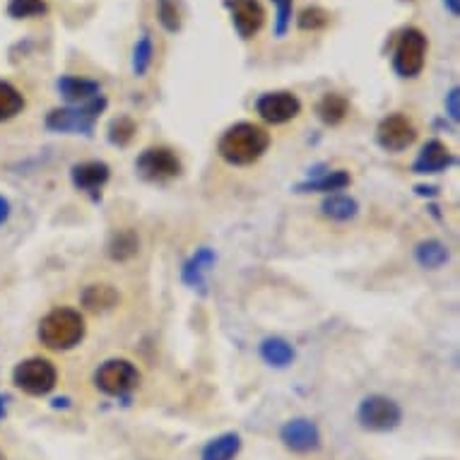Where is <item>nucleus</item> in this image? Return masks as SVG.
Masks as SVG:
<instances>
[{"label":"nucleus","instance_id":"1","mask_svg":"<svg viewBox=\"0 0 460 460\" xmlns=\"http://www.w3.org/2000/svg\"><path fill=\"white\" fill-rule=\"evenodd\" d=\"M270 147V133L256 123H236L222 133L217 143L219 157L232 166H249Z\"/></svg>","mask_w":460,"mask_h":460},{"label":"nucleus","instance_id":"2","mask_svg":"<svg viewBox=\"0 0 460 460\" xmlns=\"http://www.w3.org/2000/svg\"><path fill=\"white\" fill-rule=\"evenodd\" d=\"M84 318L80 311L75 309H53L51 314H46L39 323V340L44 342L49 349H73L80 345L84 338Z\"/></svg>","mask_w":460,"mask_h":460},{"label":"nucleus","instance_id":"3","mask_svg":"<svg viewBox=\"0 0 460 460\" xmlns=\"http://www.w3.org/2000/svg\"><path fill=\"white\" fill-rule=\"evenodd\" d=\"M104 94H99V97L90 99V102H84V104L53 109V111L46 116V128L53 130V133H84V136H90L92 130H94V123L99 121V116L104 113Z\"/></svg>","mask_w":460,"mask_h":460},{"label":"nucleus","instance_id":"4","mask_svg":"<svg viewBox=\"0 0 460 460\" xmlns=\"http://www.w3.org/2000/svg\"><path fill=\"white\" fill-rule=\"evenodd\" d=\"M427 49H429V41L422 30L417 27L402 30L393 49V70L400 77H417L427 63Z\"/></svg>","mask_w":460,"mask_h":460},{"label":"nucleus","instance_id":"5","mask_svg":"<svg viewBox=\"0 0 460 460\" xmlns=\"http://www.w3.org/2000/svg\"><path fill=\"white\" fill-rule=\"evenodd\" d=\"M13 381L27 395L41 398V395H46V393H51L56 388V384H58V371L44 357H30V359L17 364L15 371H13Z\"/></svg>","mask_w":460,"mask_h":460},{"label":"nucleus","instance_id":"6","mask_svg":"<svg viewBox=\"0 0 460 460\" xmlns=\"http://www.w3.org/2000/svg\"><path fill=\"white\" fill-rule=\"evenodd\" d=\"M137 384H140V371L128 359H106L94 374V385L111 398L128 395L133 388H137Z\"/></svg>","mask_w":460,"mask_h":460},{"label":"nucleus","instance_id":"7","mask_svg":"<svg viewBox=\"0 0 460 460\" xmlns=\"http://www.w3.org/2000/svg\"><path fill=\"white\" fill-rule=\"evenodd\" d=\"M357 420L364 429L369 431H391L395 429L402 420V410L393 398L385 395H369L359 402Z\"/></svg>","mask_w":460,"mask_h":460},{"label":"nucleus","instance_id":"8","mask_svg":"<svg viewBox=\"0 0 460 460\" xmlns=\"http://www.w3.org/2000/svg\"><path fill=\"white\" fill-rule=\"evenodd\" d=\"M136 169L145 181L164 183L181 174V159H179V155L174 150H169V147H147L137 157Z\"/></svg>","mask_w":460,"mask_h":460},{"label":"nucleus","instance_id":"9","mask_svg":"<svg viewBox=\"0 0 460 460\" xmlns=\"http://www.w3.org/2000/svg\"><path fill=\"white\" fill-rule=\"evenodd\" d=\"M256 111L265 123L282 126V123L292 121V119L299 116V111H302V102H299V97H296L295 92H265V94L258 97Z\"/></svg>","mask_w":460,"mask_h":460},{"label":"nucleus","instance_id":"10","mask_svg":"<svg viewBox=\"0 0 460 460\" xmlns=\"http://www.w3.org/2000/svg\"><path fill=\"white\" fill-rule=\"evenodd\" d=\"M378 145L388 152H402L408 150L410 145H415L417 128L415 123L410 121L402 113H391L384 121L378 123L376 128Z\"/></svg>","mask_w":460,"mask_h":460},{"label":"nucleus","instance_id":"11","mask_svg":"<svg viewBox=\"0 0 460 460\" xmlns=\"http://www.w3.org/2000/svg\"><path fill=\"white\" fill-rule=\"evenodd\" d=\"M225 8L232 15L236 34L242 39H253L265 24V8L261 0H225Z\"/></svg>","mask_w":460,"mask_h":460},{"label":"nucleus","instance_id":"12","mask_svg":"<svg viewBox=\"0 0 460 460\" xmlns=\"http://www.w3.org/2000/svg\"><path fill=\"white\" fill-rule=\"evenodd\" d=\"M279 441L292 453H314L321 448V431L316 422L299 417V420H289L279 429Z\"/></svg>","mask_w":460,"mask_h":460},{"label":"nucleus","instance_id":"13","mask_svg":"<svg viewBox=\"0 0 460 460\" xmlns=\"http://www.w3.org/2000/svg\"><path fill=\"white\" fill-rule=\"evenodd\" d=\"M109 166L104 162H83V164H75L70 169V179H73V186L83 193H90L92 198H99L102 189L109 181Z\"/></svg>","mask_w":460,"mask_h":460},{"label":"nucleus","instance_id":"14","mask_svg":"<svg viewBox=\"0 0 460 460\" xmlns=\"http://www.w3.org/2000/svg\"><path fill=\"white\" fill-rule=\"evenodd\" d=\"M453 164H456L453 152L441 140H429L422 147V152L417 155L412 172L415 174H441V172H446Z\"/></svg>","mask_w":460,"mask_h":460},{"label":"nucleus","instance_id":"15","mask_svg":"<svg viewBox=\"0 0 460 460\" xmlns=\"http://www.w3.org/2000/svg\"><path fill=\"white\" fill-rule=\"evenodd\" d=\"M58 92H61V97L68 102L70 106L73 104H84V102H90V99L99 97L102 94V87L94 80H87V77H77V75H63L58 83H56Z\"/></svg>","mask_w":460,"mask_h":460},{"label":"nucleus","instance_id":"16","mask_svg":"<svg viewBox=\"0 0 460 460\" xmlns=\"http://www.w3.org/2000/svg\"><path fill=\"white\" fill-rule=\"evenodd\" d=\"M215 261H217V256H215V251L212 249H198L193 256L186 261V265H183L181 270V278L183 282L189 287H193V289H203L205 287V275L210 272V268L215 265Z\"/></svg>","mask_w":460,"mask_h":460},{"label":"nucleus","instance_id":"17","mask_svg":"<svg viewBox=\"0 0 460 460\" xmlns=\"http://www.w3.org/2000/svg\"><path fill=\"white\" fill-rule=\"evenodd\" d=\"M83 306L92 314H104V311H111L116 304L121 302L119 292L113 289L111 285H90L83 289Z\"/></svg>","mask_w":460,"mask_h":460},{"label":"nucleus","instance_id":"18","mask_svg":"<svg viewBox=\"0 0 460 460\" xmlns=\"http://www.w3.org/2000/svg\"><path fill=\"white\" fill-rule=\"evenodd\" d=\"M349 183H352V176L345 169H338V172H328V174L299 183L296 193H335V190L348 189Z\"/></svg>","mask_w":460,"mask_h":460},{"label":"nucleus","instance_id":"19","mask_svg":"<svg viewBox=\"0 0 460 460\" xmlns=\"http://www.w3.org/2000/svg\"><path fill=\"white\" fill-rule=\"evenodd\" d=\"M357 212H359V203L345 193H331L321 203V215L332 219V222H349V219L357 217Z\"/></svg>","mask_w":460,"mask_h":460},{"label":"nucleus","instance_id":"20","mask_svg":"<svg viewBox=\"0 0 460 460\" xmlns=\"http://www.w3.org/2000/svg\"><path fill=\"white\" fill-rule=\"evenodd\" d=\"M316 113L325 126H340V123L348 119L349 113L348 97H342L338 92H328V94H323L321 102H318Z\"/></svg>","mask_w":460,"mask_h":460},{"label":"nucleus","instance_id":"21","mask_svg":"<svg viewBox=\"0 0 460 460\" xmlns=\"http://www.w3.org/2000/svg\"><path fill=\"white\" fill-rule=\"evenodd\" d=\"M261 357L265 364H270L275 369H287L296 359L295 348L282 338H265L261 342Z\"/></svg>","mask_w":460,"mask_h":460},{"label":"nucleus","instance_id":"22","mask_svg":"<svg viewBox=\"0 0 460 460\" xmlns=\"http://www.w3.org/2000/svg\"><path fill=\"white\" fill-rule=\"evenodd\" d=\"M239 451H242V437L229 431V434L208 441L200 453V460H234Z\"/></svg>","mask_w":460,"mask_h":460},{"label":"nucleus","instance_id":"23","mask_svg":"<svg viewBox=\"0 0 460 460\" xmlns=\"http://www.w3.org/2000/svg\"><path fill=\"white\" fill-rule=\"evenodd\" d=\"M109 258L111 261H130L133 256H137V251H140V239L133 229H119V232H113V236L109 239Z\"/></svg>","mask_w":460,"mask_h":460},{"label":"nucleus","instance_id":"24","mask_svg":"<svg viewBox=\"0 0 460 460\" xmlns=\"http://www.w3.org/2000/svg\"><path fill=\"white\" fill-rule=\"evenodd\" d=\"M448 258H451L448 246L437 242V239H427V242L417 243L415 261L422 265V268H427V270H437V268L448 263Z\"/></svg>","mask_w":460,"mask_h":460},{"label":"nucleus","instance_id":"25","mask_svg":"<svg viewBox=\"0 0 460 460\" xmlns=\"http://www.w3.org/2000/svg\"><path fill=\"white\" fill-rule=\"evenodd\" d=\"M22 92L17 90L15 84H10L8 80H0V123L13 121L17 113H22Z\"/></svg>","mask_w":460,"mask_h":460},{"label":"nucleus","instance_id":"26","mask_svg":"<svg viewBox=\"0 0 460 460\" xmlns=\"http://www.w3.org/2000/svg\"><path fill=\"white\" fill-rule=\"evenodd\" d=\"M49 13L46 0H8V15L13 20H30V17H44Z\"/></svg>","mask_w":460,"mask_h":460},{"label":"nucleus","instance_id":"27","mask_svg":"<svg viewBox=\"0 0 460 460\" xmlns=\"http://www.w3.org/2000/svg\"><path fill=\"white\" fill-rule=\"evenodd\" d=\"M152 56H155V44H152V37L145 31L143 37L137 39L136 49H133V73L137 77H143L152 66Z\"/></svg>","mask_w":460,"mask_h":460},{"label":"nucleus","instance_id":"28","mask_svg":"<svg viewBox=\"0 0 460 460\" xmlns=\"http://www.w3.org/2000/svg\"><path fill=\"white\" fill-rule=\"evenodd\" d=\"M296 24H299V30L304 31L325 30V27L331 24V13L325 8H318V5H309V8H304L302 13H299Z\"/></svg>","mask_w":460,"mask_h":460},{"label":"nucleus","instance_id":"29","mask_svg":"<svg viewBox=\"0 0 460 460\" xmlns=\"http://www.w3.org/2000/svg\"><path fill=\"white\" fill-rule=\"evenodd\" d=\"M137 126L133 119L128 116H119V119H113L111 126H109V140L113 145H119V147H126V145L136 137Z\"/></svg>","mask_w":460,"mask_h":460},{"label":"nucleus","instance_id":"30","mask_svg":"<svg viewBox=\"0 0 460 460\" xmlns=\"http://www.w3.org/2000/svg\"><path fill=\"white\" fill-rule=\"evenodd\" d=\"M157 17L166 31H172V34H174V31H181L183 20H181V10H179V3H176V0H159Z\"/></svg>","mask_w":460,"mask_h":460},{"label":"nucleus","instance_id":"31","mask_svg":"<svg viewBox=\"0 0 460 460\" xmlns=\"http://www.w3.org/2000/svg\"><path fill=\"white\" fill-rule=\"evenodd\" d=\"M272 5L278 10L275 17V37L282 39L292 27V8H295V0H272Z\"/></svg>","mask_w":460,"mask_h":460},{"label":"nucleus","instance_id":"32","mask_svg":"<svg viewBox=\"0 0 460 460\" xmlns=\"http://www.w3.org/2000/svg\"><path fill=\"white\" fill-rule=\"evenodd\" d=\"M444 104H446V113H448V119L458 123L460 121V90L458 87H453V90L446 94Z\"/></svg>","mask_w":460,"mask_h":460},{"label":"nucleus","instance_id":"33","mask_svg":"<svg viewBox=\"0 0 460 460\" xmlns=\"http://www.w3.org/2000/svg\"><path fill=\"white\" fill-rule=\"evenodd\" d=\"M10 217V203H8V198H3L0 196V226L5 225Z\"/></svg>","mask_w":460,"mask_h":460},{"label":"nucleus","instance_id":"34","mask_svg":"<svg viewBox=\"0 0 460 460\" xmlns=\"http://www.w3.org/2000/svg\"><path fill=\"white\" fill-rule=\"evenodd\" d=\"M444 5H446V10H448V13H451L453 17L460 15V0H444Z\"/></svg>","mask_w":460,"mask_h":460},{"label":"nucleus","instance_id":"35","mask_svg":"<svg viewBox=\"0 0 460 460\" xmlns=\"http://www.w3.org/2000/svg\"><path fill=\"white\" fill-rule=\"evenodd\" d=\"M3 417H5V398L0 395V422H3Z\"/></svg>","mask_w":460,"mask_h":460},{"label":"nucleus","instance_id":"36","mask_svg":"<svg viewBox=\"0 0 460 460\" xmlns=\"http://www.w3.org/2000/svg\"><path fill=\"white\" fill-rule=\"evenodd\" d=\"M0 460H3V456H0Z\"/></svg>","mask_w":460,"mask_h":460}]
</instances>
